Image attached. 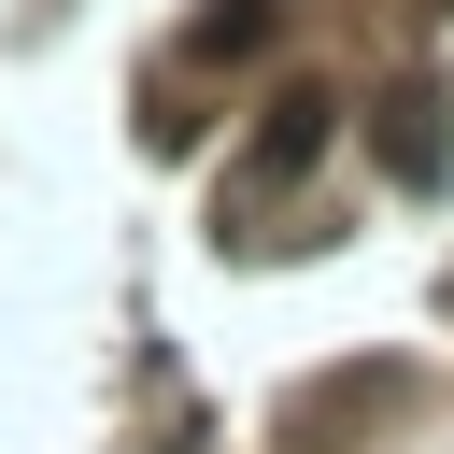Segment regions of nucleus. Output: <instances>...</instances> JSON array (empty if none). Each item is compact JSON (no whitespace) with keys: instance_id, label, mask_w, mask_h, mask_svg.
Instances as JSON below:
<instances>
[{"instance_id":"obj_3","label":"nucleus","mask_w":454,"mask_h":454,"mask_svg":"<svg viewBox=\"0 0 454 454\" xmlns=\"http://www.w3.org/2000/svg\"><path fill=\"white\" fill-rule=\"evenodd\" d=\"M270 14H284V0H199L184 57H255V43H270Z\"/></svg>"},{"instance_id":"obj_1","label":"nucleus","mask_w":454,"mask_h":454,"mask_svg":"<svg viewBox=\"0 0 454 454\" xmlns=\"http://www.w3.org/2000/svg\"><path fill=\"white\" fill-rule=\"evenodd\" d=\"M312 156H326V99H312V85H284V99H270V128H255V184H298Z\"/></svg>"},{"instance_id":"obj_2","label":"nucleus","mask_w":454,"mask_h":454,"mask_svg":"<svg viewBox=\"0 0 454 454\" xmlns=\"http://www.w3.org/2000/svg\"><path fill=\"white\" fill-rule=\"evenodd\" d=\"M440 99H383V170L397 184H440V128H426Z\"/></svg>"}]
</instances>
